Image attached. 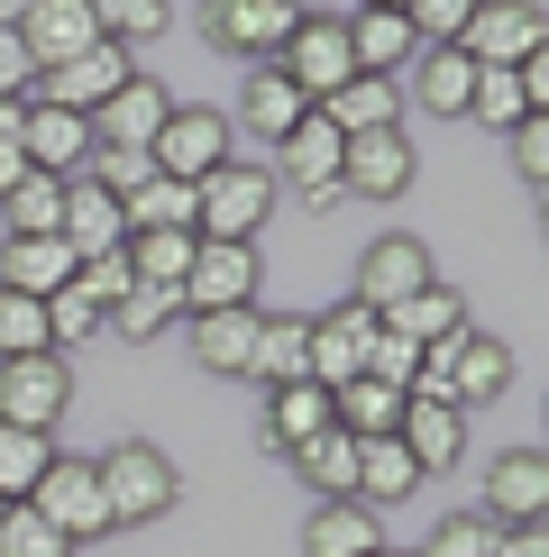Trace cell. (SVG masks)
I'll return each mask as SVG.
<instances>
[{
	"instance_id": "cell-1",
	"label": "cell",
	"mask_w": 549,
	"mask_h": 557,
	"mask_svg": "<svg viewBox=\"0 0 549 557\" xmlns=\"http://www.w3.org/2000/svg\"><path fill=\"white\" fill-rule=\"evenodd\" d=\"M495 393H513V347L486 338V330H457L449 347H430L422 375H412V403H449V411H476V403H495Z\"/></svg>"
},
{
	"instance_id": "cell-2",
	"label": "cell",
	"mask_w": 549,
	"mask_h": 557,
	"mask_svg": "<svg viewBox=\"0 0 549 557\" xmlns=\"http://www.w3.org/2000/svg\"><path fill=\"white\" fill-rule=\"evenodd\" d=\"M274 183L266 165H247V156H229L211 183H193V238H220V247H257V228L274 220Z\"/></svg>"
},
{
	"instance_id": "cell-3",
	"label": "cell",
	"mask_w": 549,
	"mask_h": 557,
	"mask_svg": "<svg viewBox=\"0 0 549 557\" xmlns=\"http://www.w3.org/2000/svg\"><path fill=\"white\" fill-rule=\"evenodd\" d=\"M91 475H101V503H110V521H120V530L166 521L174 503H183L174 457H166V448H147V438H120L110 457H91Z\"/></svg>"
},
{
	"instance_id": "cell-4",
	"label": "cell",
	"mask_w": 549,
	"mask_h": 557,
	"mask_svg": "<svg viewBox=\"0 0 549 557\" xmlns=\"http://www.w3.org/2000/svg\"><path fill=\"white\" fill-rule=\"evenodd\" d=\"M28 512L37 521H56L74 548H91V540H110V503H101V475H91V457H46V475L28 484Z\"/></svg>"
},
{
	"instance_id": "cell-5",
	"label": "cell",
	"mask_w": 549,
	"mask_h": 557,
	"mask_svg": "<svg viewBox=\"0 0 549 557\" xmlns=\"http://www.w3.org/2000/svg\"><path fill=\"white\" fill-rule=\"evenodd\" d=\"M64 411H74V357H56V347H46V357H10L0 366V421L10 430H56Z\"/></svg>"
},
{
	"instance_id": "cell-6",
	"label": "cell",
	"mask_w": 549,
	"mask_h": 557,
	"mask_svg": "<svg viewBox=\"0 0 549 557\" xmlns=\"http://www.w3.org/2000/svg\"><path fill=\"white\" fill-rule=\"evenodd\" d=\"M293 28H303V0H202V37L247 64H274Z\"/></svg>"
},
{
	"instance_id": "cell-7",
	"label": "cell",
	"mask_w": 549,
	"mask_h": 557,
	"mask_svg": "<svg viewBox=\"0 0 549 557\" xmlns=\"http://www.w3.org/2000/svg\"><path fill=\"white\" fill-rule=\"evenodd\" d=\"M183 320H202V311H257V247H220V238H202L193 247V265H183Z\"/></svg>"
},
{
	"instance_id": "cell-8",
	"label": "cell",
	"mask_w": 549,
	"mask_h": 557,
	"mask_svg": "<svg viewBox=\"0 0 549 557\" xmlns=\"http://www.w3.org/2000/svg\"><path fill=\"white\" fill-rule=\"evenodd\" d=\"M467 64H495V74H513V64H532L549 55V18H540V0H476V18H467Z\"/></svg>"
},
{
	"instance_id": "cell-9",
	"label": "cell",
	"mask_w": 549,
	"mask_h": 557,
	"mask_svg": "<svg viewBox=\"0 0 549 557\" xmlns=\"http://www.w3.org/2000/svg\"><path fill=\"white\" fill-rule=\"evenodd\" d=\"M274 64H284V83H293V91H303V101L320 110L339 83L357 74V64H349V18H312V10H303V28L284 37V55H274Z\"/></svg>"
},
{
	"instance_id": "cell-10",
	"label": "cell",
	"mask_w": 549,
	"mask_h": 557,
	"mask_svg": "<svg viewBox=\"0 0 549 557\" xmlns=\"http://www.w3.org/2000/svg\"><path fill=\"white\" fill-rule=\"evenodd\" d=\"M422 284H440V274H430V247L412 238V228H385V238L357 257V293H349V301H366V311L385 320L394 301H412Z\"/></svg>"
},
{
	"instance_id": "cell-11",
	"label": "cell",
	"mask_w": 549,
	"mask_h": 557,
	"mask_svg": "<svg viewBox=\"0 0 549 557\" xmlns=\"http://www.w3.org/2000/svg\"><path fill=\"white\" fill-rule=\"evenodd\" d=\"M129 74H137V55H129V46H110V37H101V46H83L74 64H56V74H37V83H28V101H46V110H83V120H91V110H101V101H110V91H120Z\"/></svg>"
},
{
	"instance_id": "cell-12",
	"label": "cell",
	"mask_w": 549,
	"mask_h": 557,
	"mask_svg": "<svg viewBox=\"0 0 549 557\" xmlns=\"http://www.w3.org/2000/svg\"><path fill=\"white\" fill-rule=\"evenodd\" d=\"M229 137H239V128H229L220 110H174V120L156 128L147 156H156V174H166V183H211L229 165Z\"/></svg>"
},
{
	"instance_id": "cell-13",
	"label": "cell",
	"mask_w": 549,
	"mask_h": 557,
	"mask_svg": "<svg viewBox=\"0 0 549 557\" xmlns=\"http://www.w3.org/2000/svg\"><path fill=\"white\" fill-rule=\"evenodd\" d=\"M91 120L83 110H46V101H28L19 110V156H28V174H56V183H74L83 165H91Z\"/></svg>"
},
{
	"instance_id": "cell-14",
	"label": "cell",
	"mask_w": 549,
	"mask_h": 557,
	"mask_svg": "<svg viewBox=\"0 0 549 557\" xmlns=\"http://www.w3.org/2000/svg\"><path fill=\"white\" fill-rule=\"evenodd\" d=\"M303 347H312V384H349V375H366V347H376V311L366 301H339V311H320V320H303Z\"/></svg>"
},
{
	"instance_id": "cell-15",
	"label": "cell",
	"mask_w": 549,
	"mask_h": 557,
	"mask_svg": "<svg viewBox=\"0 0 549 557\" xmlns=\"http://www.w3.org/2000/svg\"><path fill=\"white\" fill-rule=\"evenodd\" d=\"M339 183H349V201H403V193H412V137H403V128H366V137H349Z\"/></svg>"
},
{
	"instance_id": "cell-16",
	"label": "cell",
	"mask_w": 549,
	"mask_h": 557,
	"mask_svg": "<svg viewBox=\"0 0 549 557\" xmlns=\"http://www.w3.org/2000/svg\"><path fill=\"white\" fill-rule=\"evenodd\" d=\"M166 120H174L166 83H156V74H129L101 110H91V137H101V147H156V128H166Z\"/></svg>"
},
{
	"instance_id": "cell-17",
	"label": "cell",
	"mask_w": 549,
	"mask_h": 557,
	"mask_svg": "<svg viewBox=\"0 0 549 557\" xmlns=\"http://www.w3.org/2000/svg\"><path fill=\"white\" fill-rule=\"evenodd\" d=\"M549 512V457L540 448H503L495 467H486V521H540Z\"/></svg>"
},
{
	"instance_id": "cell-18",
	"label": "cell",
	"mask_w": 549,
	"mask_h": 557,
	"mask_svg": "<svg viewBox=\"0 0 549 557\" xmlns=\"http://www.w3.org/2000/svg\"><path fill=\"white\" fill-rule=\"evenodd\" d=\"M19 46H28V64H37V74H56V64H74L83 46H101V28H91V10H83V0H37V10L19 18Z\"/></svg>"
},
{
	"instance_id": "cell-19",
	"label": "cell",
	"mask_w": 549,
	"mask_h": 557,
	"mask_svg": "<svg viewBox=\"0 0 549 557\" xmlns=\"http://www.w3.org/2000/svg\"><path fill=\"white\" fill-rule=\"evenodd\" d=\"M56 238L74 247V265L83 257H110V247H129V220H120V201L101 193V183H64V220H56Z\"/></svg>"
},
{
	"instance_id": "cell-20",
	"label": "cell",
	"mask_w": 549,
	"mask_h": 557,
	"mask_svg": "<svg viewBox=\"0 0 549 557\" xmlns=\"http://www.w3.org/2000/svg\"><path fill=\"white\" fill-rule=\"evenodd\" d=\"M303 110H312V101L284 83V64H257V74L239 83V120H229V128H247V137H266V147H284Z\"/></svg>"
},
{
	"instance_id": "cell-21",
	"label": "cell",
	"mask_w": 549,
	"mask_h": 557,
	"mask_svg": "<svg viewBox=\"0 0 549 557\" xmlns=\"http://www.w3.org/2000/svg\"><path fill=\"white\" fill-rule=\"evenodd\" d=\"M394 438H403V457L412 467H457L467 457V411H449V403H412L403 393V421H394Z\"/></svg>"
},
{
	"instance_id": "cell-22",
	"label": "cell",
	"mask_w": 549,
	"mask_h": 557,
	"mask_svg": "<svg viewBox=\"0 0 549 557\" xmlns=\"http://www.w3.org/2000/svg\"><path fill=\"white\" fill-rule=\"evenodd\" d=\"M64 284H74V247H64V238H0V293L46 301Z\"/></svg>"
},
{
	"instance_id": "cell-23",
	"label": "cell",
	"mask_w": 549,
	"mask_h": 557,
	"mask_svg": "<svg viewBox=\"0 0 549 557\" xmlns=\"http://www.w3.org/2000/svg\"><path fill=\"white\" fill-rule=\"evenodd\" d=\"M376 330H394V338H412V347L430 357V347H449L457 330H467V293H449V284H422L412 301H394V311H385Z\"/></svg>"
},
{
	"instance_id": "cell-24",
	"label": "cell",
	"mask_w": 549,
	"mask_h": 557,
	"mask_svg": "<svg viewBox=\"0 0 549 557\" xmlns=\"http://www.w3.org/2000/svg\"><path fill=\"white\" fill-rule=\"evenodd\" d=\"M284 457H293V475H303L320 503H357V438L339 430V421H330V430H312L303 448H284Z\"/></svg>"
},
{
	"instance_id": "cell-25",
	"label": "cell",
	"mask_w": 549,
	"mask_h": 557,
	"mask_svg": "<svg viewBox=\"0 0 549 557\" xmlns=\"http://www.w3.org/2000/svg\"><path fill=\"white\" fill-rule=\"evenodd\" d=\"M320 120H330L339 137H366V128H403V83H385V74H349L320 101Z\"/></svg>"
},
{
	"instance_id": "cell-26",
	"label": "cell",
	"mask_w": 549,
	"mask_h": 557,
	"mask_svg": "<svg viewBox=\"0 0 549 557\" xmlns=\"http://www.w3.org/2000/svg\"><path fill=\"white\" fill-rule=\"evenodd\" d=\"M403 74H412V101H422L430 120H457V110H467V91H476L467 46H422V55H412Z\"/></svg>"
},
{
	"instance_id": "cell-27",
	"label": "cell",
	"mask_w": 549,
	"mask_h": 557,
	"mask_svg": "<svg viewBox=\"0 0 549 557\" xmlns=\"http://www.w3.org/2000/svg\"><path fill=\"white\" fill-rule=\"evenodd\" d=\"M412 55H422V37L403 28V10H357V18H349V64H357V74H385V83H394Z\"/></svg>"
},
{
	"instance_id": "cell-28",
	"label": "cell",
	"mask_w": 549,
	"mask_h": 557,
	"mask_svg": "<svg viewBox=\"0 0 549 557\" xmlns=\"http://www.w3.org/2000/svg\"><path fill=\"white\" fill-rule=\"evenodd\" d=\"M422 494V467L403 457V438H357V503L366 512H394Z\"/></svg>"
},
{
	"instance_id": "cell-29",
	"label": "cell",
	"mask_w": 549,
	"mask_h": 557,
	"mask_svg": "<svg viewBox=\"0 0 549 557\" xmlns=\"http://www.w3.org/2000/svg\"><path fill=\"white\" fill-rule=\"evenodd\" d=\"M376 548H385V512H366V503H320L303 530V557H376Z\"/></svg>"
},
{
	"instance_id": "cell-30",
	"label": "cell",
	"mask_w": 549,
	"mask_h": 557,
	"mask_svg": "<svg viewBox=\"0 0 549 557\" xmlns=\"http://www.w3.org/2000/svg\"><path fill=\"white\" fill-rule=\"evenodd\" d=\"M339 156H349V137L320 120V110H303V120H293V137H284V174H293V193L339 183ZM284 174H274V183H284Z\"/></svg>"
},
{
	"instance_id": "cell-31",
	"label": "cell",
	"mask_w": 549,
	"mask_h": 557,
	"mask_svg": "<svg viewBox=\"0 0 549 557\" xmlns=\"http://www.w3.org/2000/svg\"><path fill=\"white\" fill-rule=\"evenodd\" d=\"M312 430H330V384H274L266 393V448H303Z\"/></svg>"
},
{
	"instance_id": "cell-32",
	"label": "cell",
	"mask_w": 549,
	"mask_h": 557,
	"mask_svg": "<svg viewBox=\"0 0 549 557\" xmlns=\"http://www.w3.org/2000/svg\"><path fill=\"white\" fill-rule=\"evenodd\" d=\"M330 421L349 430V438H394V421H403V393L394 384H376V375H349L330 393Z\"/></svg>"
},
{
	"instance_id": "cell-33",
	"label": "cell",
	"mask_w": 549,
	"mask_h": 557,
	"mask_svg": "<svg viewBox=\"0 0 549 557\" xmlns=\"http://www.w3.org/2000/svg\"><path fill=\"white\" fill-rule=\"evenodd\" d=\"M257 320H266V311H202V320H193V357L211 366V375H247Z\"/></svg>"
},
{
	"instance_id": "cell-34",
	"label": "cell",
	"mask_w": 549,
	"mask_h": 557,
	"mask_svg": "<svg viewBox=\"0 0 549 557\" xmlns=\"http://www.w3.org/2000/svg\"><path fill=\"white\" fill-rule=\"evenodd\" d=\"M247 375H257L266 393H274V384H303V375H312L303 320H257V347H247Z\"/></svg>"
},
{
	"instance_id": "cell-35",
	"label": "cell",
	"mask_w": 549,
	"mask_h": 557,
	"mask_svg": "<svg viewBox=\"0 0 549 557\" xmlns=\"http://www.w3.org/2000/svg\"><path fill=\"white\" fill-rule=\"evenodd\" d=\"M0 220H10V238H56V220H64V183H56V174H19L10 193H0Z\"/></svg>"
},
{
	"instance_id": "cell-36",
	"label": "cell",
	"mask_w": 549,
	"mask_h": 557,
	"mask_svg": "<svg viewBox=\"0 0 549 557\" xmlns=\"http://www.w3.org/2000/svg\"><path fill=\"white\" fill-rule=\"evenodd\" d=\"M120 220H129V238H147V228H193V183L147 174V183H137V193L120 201Z\"/></svg>"
},
{
	"instance_id": "cell-37",
	"label": "cell",
	"mask_w": 549,
	"mask_h": 557,
	"mask_svg": "<svg viewBox=\"0 0 549 557\" xmlns=\"http://www.w3.org/2000/svg\"><path fill=\"white\" fill-rule=\"evenodd\" d=\"M110 330H120V338H166L174 330V320H183V301H174V284H129L120 301H110Z\"/></svg>"
},
{
	"instance_id": "cell-38",
	"label": "cell",
	"mask_w": 549,
	"mask_h": 557,
	"mask_svg": "<svg viewBox=\"0 0 549 557\" xmlns=\"http://www.w3.org/2000/svg\"><path fill=\"white\" fill-rule=\"evenodd\" d=\"M91 10V28H101L110 46H147V37H166V18H174V0H83Z\"/></svg>"
},
{
	"instance_id": "cell-39",
	"label": "cell",
	"mask_w": 549,
	"mask_h": 557,
	"mask_svg": "<svg viewBox=\"0 0 549 557\" xmlns=\"http://www.w3.org/2000/svg\"><path fill=\"white\" fill-rule=\"evenodd\" d=\"M193 228H147V238H129V274L137 284H183V265H193Z\"/></svg>"
},
{
	"instance_id": "cell-40",
	"label": "cell",
	"mask_w": 549,
	"mask_h": 557,
	"mask_svg": "<svg viewBox=\"0 0 549 557\" xmlns=\"http://www.w3.org/2000/svg\"><path fill=\"white\" fill-rule=\"evenodd\" d=\"M467 120H486V128L503 137V128L540 120V110L522 101V74H495V64H476V91H467Z\"/></svg>"
},
{
	"instance_id": "cell-41",
	"label": "cell",
	"mask_w": 549,
	"mask_h": 557,
	"mask_svg": "<svg viewBox=\"0 0 549 557\" xmlns=\"http://www.w3.org/2000/svg\"><path fill=\"white\" fill-rule=\"evenodd\" d=\"M46 457H56V438H37V430H10V421H0V503H28V484L46 475Z\"/></svg>"
},
{
	"instance_id": "cell-42",
	"label": "cell",
	"mask_w": 549,
	"mask_h": 557,
	"mask_svg": "<svg viewBox=\"0 0 549 557\" xmlns=\"http://www.w3.org/2000/svg\"><path fill=\"white\" fill-rule=\"evenodd\" d=\"M495 540H503V521H486V512H449L412 557H495Z\"/></svg>"
},
{
	"instance_id": "cell-43",
	"label": "cell",
	"mask_w": 549,
	"mask_h": 557,
	"mask_svg": "<svg viewBox=\"0 0 549 557\" xmlns=\"http://www.w3.org/2000/svg\"><path fill=\"white\" fill-rule=\"evenodd\" d=\"M10 357H46V301L28 293H0V366Z\"/></svg>"
},
{
	"instance_id": "cell-44",
	"label": "cell",
	"mask_w": 549,
	"mask_h": 557,
	"mask_svg": "<svg viewBox=\"0 0 549 557\" xmlns=\"http://www.w3.org/2000/svg\"><path fill=\"white\" fill-rule=\"evenodd\" d=\"M147 174H156V156H147V147H91V165H83V183H101L110 201H129Z\"/></svg>"
},
{
	"instance_id": "cell-45",
	"label": "cell",
	"mask_w": 549,
	"mask_h": 557,
	"mask_svg": "<svg viewBox=\"0 0 549 557\" xmlns=\"http://www.w3.org/2000/svg\"><path fill=\"white\" fill-rule=\"evenodd\" d=\"M0 557H74V540H64L56 521H37L28 503H10V521H0Z\"/></svg>"
},
{
	"instance_id": "cell-46",
	"label": "cell",
	"mask_w": 549,
	"mask_h": 557,
	"mask_svg": "<svg viewBox=\"0 0 549 557\" xmlns=\"http://www.w3.org/2000/svg\"><path fill=\"white\" fill-rule=\"evenodd\" d=\"M91 330H101V311H91L74 284H64V293H46V347H56V357H74Z\"/></svg>"
},
{
	"instance_id": "cell-47",
	"label": "cell",
	"mask_w": 549,
	"mask_h": 557,
	"mask_svg": "<svg viewBox=\"0 0 549 557\" xmlns=\"http://www.w3.org/2000/svg\"><path fill=\"white\" fill-rule=\"evenodd\" d=\"M467 18H476V0H403V28L422 37V46H457V37H467Z\"/></svg>"
},
{
	"instance_id": "cell-48",
	"label": "cell",
	"mask_w": 549,
	"mask_h": 557,
	"mask_svg": "<svg viewBox=\"0 0 549 557\" xmlns=\"http://www.w3.org/2000/svg\"><path fill=\"white\" fill-rule=\"evenodd\" d=\"M129 284H137V274H129V247H110V257H83V265H74V293L91 301V311H110Z\"/></svg>"
},
{
	"instance_id": "cell-49",
	"label": "cell",
	"mask_w": 549,
	"mask_h": 557,
	"mask_svg": "<svg viewBox=\"0 0 549 557\" xmlns=\"http://www.w3.org/2000/svg\"><path fill=\"white\" fill-rule=\"evenodd\" d=\"M366 375H376V384H394V393H412V375H422V347H412V338H394V330H376V347H366Z\"/></svg>"
},
{
	"instance_id": "cell-50",
	"label": "cell",
	"mask_w": 549,
	"mask_h": 557,
	"mask_svg": "<svg viewBox=\"0 0 549 557\" xmlns=\"http://www.w3.org/2000/svg\"><path fill=\"white\" fill-rule=\"evenodd\" d=\"M503 147H513V174L540 193V183H549V120H522V128H503Z\"/></svg>"
},
{
	"instance_id": "cell-51",
	"label": "cell",
	"mask_w": 549,
	"mask_h": 557,
	"mask_svg": "<svg viewBox=\"0 0 549 557\" xmlns=\"http://www.w3.org/2000/svg\"><path fill=\"white\" fill-rule=\"evenodd\" d=\"M28 83H37L28 46H19V28H0V101H28Z\"/></svg>"
},
{
	"instance_id": "cell-52",
	"label": "cell",
	"mask_w": 549,
	"mask_h": 557,
	"mask_svg": "<svg viewBox=\"0 0 549 557\" xmlns=\"http://www.w3.org/2000/svg\"><path fill=\"white\" fill-rule=\"evenodd\" d=\"M495 557H549V530H540V521H513V530L495 540Z\"/></svg>"
},
{
	"instance_id": "cell-53",
	"label": "cell",
	"mask_w": 549,
	"mask_h": 557,
	"mask_svg": "<svg viewBox=\"0 0 549 557\" xmlns=\"http://www.w3.org/2000/svg\"><path fill=\"white\" fill-rule=\"evenodd\" d=\"M19 174H28V156H19V147H0V193H10Z\"/></svg>"
},
{
	"instance_id": "cell-54",
	"label": "cell",
	"mask_w": 549,
	"mask_h": 557,
	"mask_svg": "<svg viewBox=\"0 0 549 557\" xmlns=\"http://www.w3.org/2000/svg\"><path fill=\"white\" fill-rule=\"evenodd\" d=\"M37 10V0H0V28H19V18H28Z\"/></svg>"
},
{
	"instance_id": "cell-55",
	"label": "cell",
	"mask_w": 549,
	"mask_h": 557,
	"mask_svg": "<svg viewBox=\"0 0 549 557\" xmlns=\"http://www.w3.org/2000/svg\"><path fill=\"white\" fill-rule=\"evenodd\" d=\"M357 10H403V0H357Z\"/></svg>"
},
{
	"instance_id": "cell-56",
	"label": "cell",
	"mask_w": 549,
	"mask_h": 557,
	"mask_svg": "<svg viewBox=\"0 0 549 557\" xmlns=\"http://www.w3.org/2000/svg\"><path fill=\"white\" fill-rule=\"evenodd\" d=\"M376 557H412V548H376Z\"/></svg>"
},
{
	"instance_id": "cell-57",
	"label": "cell",
	"mask_w": 549,
	"mask_h": 557,
	"mask_svg": "<svg viewBox=\"0 0 549 557\" xmlns=\"http://www.w3.org/2000/svg\"><path fill=\"white\" fill-rule=\"evenodd\" d=\"M0 521H10V503H0Z\"/></svg>"
}]
</instances>
